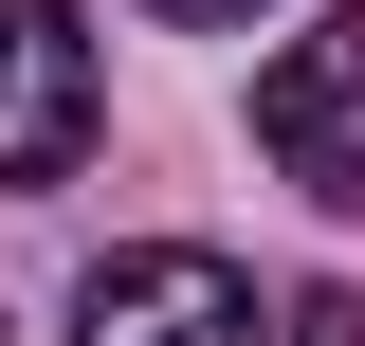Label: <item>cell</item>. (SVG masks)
Masks as SVG:
<instances>
[{"mask_svg":"<svg viewBox=\"0 0 365 346\" xmlns=\"http://www.w3.org/2000/svg\"><path fill=\"white\" fill-rule=\"evenodd\" d=\"M73 346H274V328H256V273H220L201 237H146V256H91Z\"/></svg>","mask_w":365,"mask_h":346,"instance_id":"obj_1","label":"cell"},{"mask_svg":"<svg viewBox=\"0 0 365 346\" xmlns=\"http://www.w3.org/2000/svg\"><path fill=\"white\" fill-rule=\"evenodd\" d=\"M256 146L311 182V201H365V0L311 19V37L256 73Z\"/></svg>","mask_w":365,"mask_h":346,"instance_id":"obj_2","label":"cell"},{"mask_svg":"<svg viewBox=\"0 0 365 346\" xmlns=\"http://www.w3.org/2000/svg\"><path fill=\"white\" fill-rule=\"evenodd\" d=\"M73 146H91V19L0 0V182H73Z\"/></svg>","mask_w":365,"mask_h":346,"instance_id":"obj_3","label":"cell"},{"mask_svg":"<svg viewBox=\"0 0 365 346\" xmlns=\"http://www.w3.org/2000/svg\"><path fill=\"white\" fill-rule=\"evenodd\" d=\"M274 328H292V346H365V310H347V292H292Z\"/></svg>","mask_w":365,"mask_h":346,"instance_id":"obj_4","label":"cell"},{"mask_svg":"<svg viewBox=\"0 0 365 346\" xmlns=\"http://www.w3.org/2000/svg\"><path fill=\"white\" fill-rule=\"evenodd\" d=\"M165 19H256V0H165Z\"/></svg>","mask_w":365,"mask_h":346,"instance_id":"obj_5","label":"cell"}]
</instances>
